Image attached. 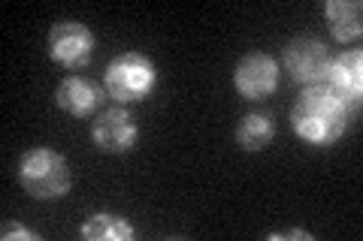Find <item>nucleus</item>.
<instances>
[{
	"label": "nucleus",
	"mask_w": 363,
	"mask_h": 241,
	"mask_svg": "<svg viewBox=\"0 0 363 241\" xmlns=\"http://www.w3.org/2000/svg\"><path fill=\"white\" fill-rule=\"evenodd\" d=\"M333 54L315 37H297L285 49V70L297 85H324Z\"/></svg>",
	"instance_id": "nucleus-4"
},
{
	"label": "nucleus",
	"mask_w": 363,
	"mask_h": 241,
	"mask_svg": "<svg viewBox=\"0 0 363 241\" xmlns=\"http://www.w3.org/2000/svg\"><path fill=\"white\" fill-rule=\"evenodd\" d=\"M79 235L88 241H128V238H133V226L118 214L97 211L79 226Z\"/></svg>",
	"instance_id": "nucleus-12"
},
{
	"label": "nucleus",
	"mask_w": 363,
	"mask_h": 241,
	"mask_svg": "<svg viewBox=\"0 0 363 241\" xmlns=\"http://www.w3.org/2000/svg\"><path fill=\"white\" fill-rule=\"evenodd\" d=\"M155 64L140 52H121L109 61L104 85L109 90V97H116L118 102H133L143 100L155 88Z\"/></svg>",
	"instance_id": "nucleus-3"
},
{
	"label": "nucleus",
	"mask_w": 363,
	"mask_h": 241,
	"mask_svg": "<svg viewBox=\"0 0 363 241\" xmlns=\"http://www.w3.org/2000/svg\"><path fill=\"white\" fill-rule=\"evenodd\" d=\"M324 18L330 21V30L336 40H357L363 30V6L357 0H327L324 4Z\"/></svg>",
	"instance_id": "nucleus-10"
},
{
	"label": "nucleus",
	"mask_w": 363,
	"mask_h": 241,
	"mask_svg": "<svg viewBox=\"0 0 363 241\" xmlns=\"http://www.w3.org/2000/svg\"><path fill=\"white\" fill-rule=\"evenodd\" d=\"M55 100H58V106L67 112V114H88L91 109L97 106V85L91 82L85 76H67L61 78L58 90H55Z\"/></svg>",
	"instance_id": "nucleus-9"
},
{
	"label": "nucleus",
	"mask_w": 363,
	"mask_h": 241,
	"mask_svg": "<svg viewBox=\"0 0 363 241\" xmlns=\"http://www.w3.org/2000/svg\"><path fill=\"white\" fill-rule=\"evenodd\" d=\"M276 136V124L267 112H248L245 118L236 124V145L242 151H264Z\"/></svg>",
	"instance_id": "nucleus-11"
},
{
	"label": "nucleus",
	"mask_w": 363,
	"mask_h": 241,
	"mask_svg": "<svg viewBox=\"0 0 363 241\" xmlns=\"http://www.w3.org/2000/svg\"><path fill=\"white\" fill-rule=\"evenodd\" d=\"M327 88H330L345 106L360 100V90H363V54H360V49H348V52L333 57L330 70H327Z\"/></svg>",
	"instance_id": "nucleus-8"
},
{
	"label": "nucleus",
	"mask_w": 363,
	"mask_h": 241,
	"mask_svg": "<svg viewBox=\"0 0 363 241\" xmlns=\"http://www.w3.org/2000/svg\"><path fill=\"white\" fill-rule=\"evenodd\" d=\"M91 139H94V145L100 151L124 154L136 145V139H140V127H136V121L124 109H106V112L97 114L94 124H91Z\"/></svg>",
	"instance_id": "nucleus-7"
},
{
	"label": "nucleus",
	"mask_w": 363,
	"mask_h": 241,
	"mask_svg": "<svg viewBox=\"0 0 363 241\" xmlns=\"http://www.w3.org/2000/svg\"><path fill=\"white\" fill-rule=\"evenodd\" d=\"M0 235H4V241H9V238H25V241H33L37 235L33 233H28L25 226H18V223H4V229H0Z\"/></svg>",
	"instance_id": "nucleus-13"
},
{
	"label": "nucleus",
	"mask_w": 363,
	"mask_h": 241,
	"mask_svg": "<svg viewBox=\"0 0 363 241\" xmlns=\"http://www.w3.org/2000/svg\"><path fill=\"white\" fill-rule=\"evenodd\" d=\"M269 238H312V233H303V229H291V233H276V235H269Z\"/></svg>",
	"instance_id": "nucleus-14"
},
{
	"label": "nucleus",
	"mask_w": 363,
	"mask_h": 241,
	"mask_svg": "<svg viewBox=\"0 0 363 241\" xmlns=\"http://www.w3.org/2000/svg\"><path fill=\"white\" fill-rule=\"evenodd\" d=\"M291 127L309 145H333L348 127V106L327 85H309L291 109Z\"/></svg>",
	"instance_id": "nucleus-1"
},
{
	"label": "nucleus",
	"mask_w": 363,
	"mask_h": 241,
	"mask_svg": "<svg viewBox=\"0 0 363 241\" xmlns=\"http://www.w3.org/2000/svg\"><path fill=\"white\" fill-rule=\"evenodd\" d=\"M233 85L245 100H260L276 90L279 85V64L267 52H248L233 73Z\"/></svg>",
	"instance_id": "nucleus-6"
},
{
	"label": "nucleus",
	"mask_w": 363,
	"mask_h": 241,
	"mask_svg": "<svg viewBox=\"0 0 363 241\" xmlns=\"http://www.w3.org/2000/svg\"><path fill=\"white\" fill-rule=\"evenodd\" d=\"M91 52H94V33L88 30V25H82L76 18H64L52 25L49 54L55 64L79 70V66H85L91 61Z\"/></svg>",
	"instance_id": "nucleus-5"
},
{
	"label": "nucleus",
	"mask_w": 363,
	"mask_h": 241,
	"mask_svg": "<svg viewBox=\"0 0 363 241\" xmlns=\"http://www.w3.org/2000/svg\"><path fill=\"white\" fill-rule=\"evenodd\" d=\"M18 181L30 196L37 199H58L70 190V166L64 154L52 148H33L21 157L18 163Z\"/></svg>",
	"instance_id": "nucleus-2"
}]
</instances>
